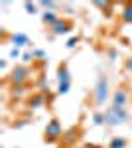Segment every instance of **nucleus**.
<instances>
[{"mask_svg": "<svg viewBox=\"0 0 132 148\" xmlns=\"http://www.w3.org/2000/svg\"><path fill=\"white\" fill-rule=\"evenodd\" d=\"M44 22L49 24V26H55L59 20H57V16H55L53 12H44Z\"/></svg>", "mask_w": 132, "mask_h": 148, "instance_id": "nucleus-8", "label": "nucleus"}, {"mask_svg": "<svg viewBox=\"0 0 132 148\" xmlns=\"http://www.w3.org/2000/svg\"><path fill=\"white\" fill-rule=\"evenodd\" d=\"M69 28H71V24H69V22L59 20V22L53 26V34H67V32H69Z\"/></svg>", "mask_w": 132, "mask_h": 148, "instance_id": "nucleus-6", "label": "nucleus"}, {"mask_svg": "<svg viewBox=\"0 0 132 148\" xmlns=\"http://www.w3.org/2000/svg\"><path fill=\"white\" fill-rule=\"evenodd\" d=\"M22 93H24V87H22V85H18V87L14 85V95H22Z\"/></svg>", "mask_w": 132, "mask_h": 148, "instance_id": "nucleus-17", "label": "nucleus"}, {"mask_svg": "<svg viewBox=\"0 0 132 148\" xmlns=\"http://www.w3.org/2000/svg\"><path fill=\"white\" fill-rule=\"evenodd\" d=\"M93 123H95V125H105V123H107V116H105V114H101V113L93 114Z\"/></svg>", "mask_w": 132, "mask_h": 148, "instance_id": "nucleus-13", "label": "nucleus"}, {"mask_svg": "<svg viewBox=\"0 0 132 148\" xmlns=\"http://www.w3.org/2000/svg\"><path fill=\"white\" fill-rule=\"evenodd\" d=\"M122 18H124L126 22H132V2L124 6V14H122Z\"/></svg>", "mask_w": 132, "mask_h": 148, "instance_id": "nucleus-12", "label": "nucleus"}, {"mask_svg": "<svg viewBox=\"0 0 132 148\" xmlns=\"http://www.w3.org/2000/svg\"><path fill=\"white\" fill-rule=\"evenodd\" d=\"M32 53H24V61H30V59H32Z\"/></svg>", "mask_w": 132, "mask_h": 148, "instance_id": "nucleus-21", "label": "nucleus"}, {"mask_svg": "<svg viewBox=\"0 0 132 148\" xmlns=\"http://www.w3.org/2000/svg\"><path fill=\"white\" fill-rule=\"evenodd\" d=\"M44 136H45V142H55L57 138L61 136V125H59V121H55V119H53V121L47 123Z\"/></svg>", "mask_w": 132, "mask_h": 148, "instance_id": "nucleus-3", "label": "nucleus"}, {"mask_svg": "<svg viewBox=\"0 0 132 148\" xmlns=\"http://www.w3.org/2000/svg\"><path fill=\"white\" fill-rule=\"evenodd\" d=\"M59 83H69V71H67V67H59Z\"/></svg>", "mask_w": 132, "mask_h": 148, "instance_id": "nucleus-9", "label": "nucleus"}, {"mask_svg": "<svg viewBox=\"0 0 132 148\" xmlns=\"http://www.w3.org/2000/svg\"><path fill=\"white\" fill-rule=\"evenodd\" d=\"M107 97H109V81H107L105 75H101L99 81H97V87H95V101H97V105H103L107 101Z\"/></svg>", "mask_w": 132, "mask_h": 148, "instance_id": "nucleus-2", "label": "nucleus"}, {"mask_svg": "<svg viewBox=\"0 0 132 148\" xmlns=\"http://www.w3.org/2000/svg\"><path fill=\"white\" fill-rule=\"evenodd\" d=\"M40 4H42L44 8H53V6H55V2H47V0H44V2H40Z\"/></svg>", "mask_w": 132, "mask_h": 148, "instance_id": "nucleus-16", "label": "nucleus"}, {"mask_svg": "<svg viewBox=\"0 0 132 148\" xmlns=\"http://www.w3.org/2000/svg\"><path fill=\"white\" fill-rule=\"evenodd\" d=\"M42 105H44V97H42V95H36V97L30 99V107H36V109H38V107H42Z\"/></svg>", "mask_w": 132, "mask_h": 148, "instance_id": "nucleus-10", "label": "nucleus"}, {"mask_svg": "<svg viewBox=\"0 0 132 148\" xmlns=\"http://www.w3.org/2000/svg\"><path fill=\"white\" fill-rule=\"evenodd\" d=\"M126 69L132 71V57H130V59H126Z\"/></svg>", "mask_w": 132, "mask_h": 148, "instance_id": "nucleus-20", "label": "nucleus"}, {"mask_svg": "<svg viewBox=\"0 0 132 148\" xmlns=\"http://www.w3.org/2000/svg\"><path fill=\"white\" fill-rule=\"evenodd\" d=\"M75 44H77V38H71V40L67 42V47H73Z\"/></svg>", "mask_w": 132, "mask_h": 148, "instance_id": "nucleus-18", "label": "nucleus"}, {"mask_svg": "<svg viewBox=\"0 0 132 148\" xmlns=\"http://www.w3.org/2000/svg\"><path fill=\"white\" fill-rule=\"evenodd\" d=\"M69 85H71V83H59V93L65 95V93L69 91Z\"/></svg>", "mask_w": 132, "mask_h": 148, "instance_id": "nucleus-14", "label": "nucleus"}, {"mask_svg": "<svg viewBox=\"0 0 132 148\" xmlns=\"http://www.w3.org/2000/svg\"><path fill=\"white\" fill-rule=\"evenodd\" d=\"M12 42H14V46H16V47L26 46V44H28V36H26V34H14V36H12Z\"/></svg>", "mask_w": 132, "mask_h": 148, "instance_id": "nucleus-7", "label": "nucleus"}, {"mask_svg": "<svg viewBox=\"0 0 132 148\" xmlns=\"http://www.w3.org/2000/svg\"><path fill=\"white\" fill-rule=\"evenodd\" d=\"M112 105H114V107H124V105H126V93L122 91V89H118V91L114 93Z\"/></svg>", "mask_w": 132, "mask_h": 148, "instance_id": "nucleus-5", "label": "nucleus"}, {"mask_svg": "<svg viewBox=\"0 0 132 148\" xmlns=\"http://www.w3.org/2000/svg\"><path fill=\"white\" fill-rule=\"evenodd\" d=\"M126 146V138H114L110 140V148H124Z\"/></svg>", "mask_w": 132, "mask_h": 148, "instance_id": "nucleus-11", "label": "nucleus"}, {"mask_svg": "<svg viewBox=\"0 0 132 148\" xmlns=\"http://www.w3.org/2000/svg\"><path fill=\"white\" fill-rule=\"evenodd\" d=\"M105 116H107V123L112 125V126L122 125L124 121H128V113H126V109H124V107H114V105L105 113Z\"/></svg>", "mask_w": 132, "mask_h": 148, "instance_id": "nucleus-1", "label": "nucleus"}, {"mask_svg": "<svg viewBox=\"0 0 132 148\" xmlns=\"http://www.w3.org/2000/svg\"><path fill=\"white\" fill-rule=\"evenodd\" d=\"M24 6H26V10L30 12V14H36V6H34V4H30V2H26Z\"/></svg>", "mask_w": 132, "mask_h": 148, "instance_id": "nucleus-15", "label": "nucleus"}, {"mask_svg": "<svg viewBox=\"0 0 132 148\" xmlns=\"http://www.w3.org/2000/svg\"><path fill=\"white\" fill-rule=\"evenodd\" d=\"M28 75H30V71H28V67H14V71H12L10 75V81L14 83V85H20V83H24V81L28 79Z\"/></svg>", "mask_w": 132, "mask_h": 148, "instance_id": "nucleus-4", "label": "nucleus"}, {"mask_svg": "<svg viewBox=\"0 0 132 148\" xmlns=\"http://www.w3.org/2000/svg\"><path fill=\"white\" fill-rule=\"evenodd\" d=\"M18 56H20V51H18V47H14L10 51V57H18Z\"/></svg>", "mask_w": 132, "mask_h": 148, "instance_id": "nucleus-19", "label": "nucleus"}, {"mask_svg": "<svg viewBox=\"0 0 132 148\" xmlns=\"http://www.w3.org/2000/svg\"><path fill=\"white\" fill-rule=\"evenodd\" d=\"M93 148H101V146H93Z\"/></svg>", "mask_w": 132, "mask_h": 148, "instance_id": "nucleus-22", "label": "nucleus"}]
</instances>
